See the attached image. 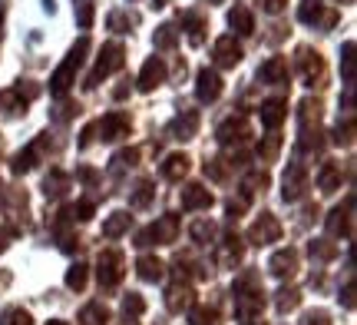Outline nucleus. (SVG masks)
I'll use <instances>...</instances> for the list:
<instances>
[{
	"label": "nucleus",
	"mask_w": 357,
	"mask_h": 325,
	"mask_svg": "<svg viewBox=\"0 0 357 325\" xmlns=\"http://www.w3.org/2000/svg\"><path fill=\"white\" fill-rule=\"evenodd\" d=\"M231 299H235V312L238 319H248V315H261L265 309V289L258 282L255 273H242L231 286Z\"/></svg>",
	"instance_id": "obj_1"
},
{
	"label": "nucleus",
	"mask_w": 357,
	"mask_h": 325,
	"mask_svg": "<svg viewBox=\"0 0 357 325\" xmlns=\"http://www.w3.org/2000/svg\"><path fill=\"white\" fill-rule=\"evenodd\" d=\"M86 50H89V40H86V37H79V40H77V47L66 53L63 64L56 66V73H53V80H50V93L63 96V93L70 90V83H73V77H77V70H79V64H83Z\"/></svg>",
	"instance_id": "obj_2"
},
{
	"label": "nucleus",
	"mask_w": 357,
	"mask_h": 325,
	"mask_svg": "<svg viewBox=\"0 0 357 325\" xmlns=\"http://www.w3.org/2000/svg\"><path fill=\"white\" fill-rule=\"evenodd\" d=\"M178 236V216L176 212H166L159 216L153 226H146L139 236H136V246L146 249V246H172Z\"/></svg>",
	"instance_id": "obj_3"
},
{
	"label": "nucleus",
	"mask_w": 357,
	"mask_h": 325,
	"mask_svg": "<svg viewBox=\"0 0 357 325\" xmlns=\"http://www.w3.org/2000/svg\"><path fill=\"white\" fill-rule=\"evenodd\" d=\"M126 275V259L119 249H102L100 259H96V279H100V289H116Z\"/></svg>",
	"instance_id": "obj_4"
},
{
	"label": "nucleus",
	"mask_w": 357,
	"mask_h": 325,
	"mask_svg": "<svg viewBox=\"0 0 357 325\" xmlns=\"http://www.w3.org/2000/svg\"><path fill=\"white\" fill-rule=\"evenodd\" d=\"M248 136H252V123H248L245 113H231V117H225L215 130V140L222 146H242Z\"/></svg>",
	"instance_id": "obj_5"
},
{
	"label": "nucleus",
	"mask_w": 357,
	"mask_h": 325,
	"mask_svg": "<svg viewBox=\"0 0 357 325\" xmlns=\"http://www.w3.org/2000/svg\"><path fill=\"white\" fill-rule=\"evenodd\" d=\"M123 60H126V50H123V43H106L100 50V60H96V70H93V77L86 80V87H96L102 77H109V73H116L119 66H123Z\"/></svg>",
	"instance_id": "obj_6"
},
{
	"label": "nucleus",
	"mask_w": 357,
	"mask_h": 325,
	"mask_svg": "<svg viewBox=\"0 0 357 325\" xmlns=\"http://www.w3.org/2000/svg\"><path fill=\"white\" fill-rule=\"evenodd\" d=\"M307 193V166L305 163H288L284 180H281V199L284 203H298Z\"/></svg>",
	"instance_id": "obj_7"
},
{
	"label": "nucleus",
	"mask_w": 357,
	"mask_h": 325,
	"mask_svg": "<svg viewBox=\"0 0 357 325\" xmlns=\"http://www.w3.org/2000/svg\"><path fill=\"white\" fill-rule=\"evenodd\" d=\"M328 233L344 236V239L354 236V196L351 193L344 196V203H341V206L331 209V216H328Z\"/></svg>",
	"instance_id": "obj_8"
},
{
	"label": "nucleus",
	"mask_w": 357,
	"mask_h": 325,
	"mask_svg": "<svg viewBox=\"0 0 357 325\" xmlns=\"http://www.w3.org/2000/svg\"><path fill=\"white\" fill-rule=\"evenodd\" d=\"M281 239V222L271 212H261L252 226H248V243L252 246H271Z\"/></svg>",
	"instance_id": "obj_9"
},
{
	"label": "nucleus",
	"mask_w": 357,
	"mask_h": 325,
	"mask_svg": "<svg viewBox=\"0 0 357 325\" xmlns=\"http://www.w3.org/2000/svg\"><path fill=\"white\" fill-rule=\"evenodd\" d=\"M222 77H218V70H199V80H195V96H199V103H215L218 96H222Z\"/></svg>",
	"instance_id": "obj_10"
},
{
	"label": "nucleus",
	"mask_w": 357,
	"mask_h": 325,
	"mask_svg": "<svg viewBox=\"0 0 357 325\" xmlns=\"http://www.w3.org/2000/svg\"><path fill=\"white\" fill-rule=\"evenodd\" d=\"M298 249H291V246H284V249H278L271 259H268V273L275 275V279H291L294 273H298Z\"/></svg>",
	"instance_id": "obj_11"
},
{
	"label": "nucleus",
	"mask_w": 357,
	"mask_h": 325,
	"mask_svg": "<svg viewBox=\"0 0 357 325\" xmlns=\"http://www.w3.org/2000/svg\"><path fill=\"white\" fill-rule=\"evenodd\" d=\"M242 256H245V243L235 233L225 236V239L218 243V249H215V262L218 266H225V269H235V266L242 262Z\"/></svg>",
	"instance_id": "obj_12"
},
{
	"label": "nucleus",
	"mask_w": 357,
	"mask_h": 325,
	"mask_svg": "<svg viewBox=\"0 0 357 325\" xmlns=\"http://www.w3.org/2000/svg\"><path fill=\"white\" fill-rule=\"evenodd\" d=\"M212 203H215V196L208 193L202 182H189V186H182V209H185V212L212 209Z\"/></svg>",
	"instance_id": "obj_13"
},
{
	"label": "nucleus",
	"mask_w": 357,
	"mask_h": 325,
	"mask_svg": "<svg viewBox=\"0 0 357 325\" xmlns=\"http://www.w3.org/2000/svg\"><path fill=\"white\" fill-rule=\"evenodd\" d=\"M298 66H301V77H305V87H318L321 77H324V60H321V53L298 50Z\"/></svg>",
	"instance_id": "obj_14"
},
{
	"label": "nucleus",
	"mask_w": 357,
	"mask_h": 325,
	"mask_svg": "<svg viewBox=\"0 0 357 325\" xmlns=\"http://www.w3.org/2000/svg\"><path fill=\"white\" fill-rule=\"evenodd\" d=\"M199 123H202V120H199L195 110H182V113L169 123V136H172V140H192V136L199 133Z\"/></svg>",
	"instance_id": "obj_15"
},
{
	"label": "nucleus",
	"mask_w": 357,
	"mask_h": 325,
	"mask_svg": "<svg viewBox=\"0 0 357 325\" xmlns=\"http://www.w3.org/2000/svg\"><path fill=\"white\" fill-rule=\"evenodd\" d=\"M96 133H102L100 140L113 143V140H119V136L129 133V117L126 113H109V117H102L100 123H96Z\"/></svg>",
	"instance_id": "obj_16"
},
{
	"label": "nucleus",
	"mask_w": 357,
	"mask_h": 325,
	"mask_svg": "<svg viewBox=\"0 0 357 325\" xmlns=\"http://www.w3.org/2000/svg\"><path fill=\"white\" fill-rule=\"evenodd\" d=\"M212 57H215L218 66H238L242 64V47L235 43V37H218L215 47H212Z\"/></svg>",
	"instance_id": "obj_17"
},
{
	"label": "nucleus",
	"mask_w": 357,
	"mask_h": 325,
	"mask_svg": "<svg viewBox=\"0 0 357 325\" xmlns=\"http://www.w3.org/2000/svg\"><path fill=\"white\" fill-rule=\"evenodd\" d=\"M162 80H166V64H162L159 57L146 60V66H142V73H139V90L142 93H153Z\"/></svg>",
	"instance_id": "obj_18"
},
{
	"label": "nucleus",
	"mask_w": 357,
	"mask_h": 325,
	"mask_svg": "<svg viewBox=\"0 0 357 325\" xmlns=\"http://www.w3.org/2000/svg\"><path fill=\"white\" fill-rule=\"evenodd\" d=\"M189 166H192V159L185 157V153H169V157L162 159V180L178 182L185 173H189Z\"/></svg>",
	"instance_id": "obj_19"
},
{
	"label": "nucleus",
	"mask_w": 357,
	"mask_h": 325,
	"mask_svg": "<svg viewBox=\"0 0 357 325\" xmlns=\"http://www.w3.org/2000/svg\"><path fill=\"white\" fill-rule=\"evenodd\" d=\"M166 305L172 309V312H182V309H189L192 305V286L189 282H172L169 286V292H166Z\"/></svg>",
	"instance_id": "obj_20"
},
{
	"label": "nucleus",
	"mask_w": 357,
	"mask_h": 325,
	"mask_svg": "<svg viewBox=\"0 0 357 325\" xmlns=\"http://www.w3.org/2000/svg\"><path fill=\"white\" fill-rule=\"evenodd\" d=\"M261 123H265L268 130H278L281 123H284V117H288V103L284 100H268V103H261Z\"/></svg>",
	"instance_id": "obj_21"
},
{
	"label": "nucleus",
	"mask_w": 357,
	"mask_h": 325,
	"mask_svg": "<svg viewBox=\"0 0 357 325\" xmlns=\"http://www.w3.org/2000/svg\"><path fill=\"white\" fill-rule=\"evenodd\" d=\"M40 146H43V143L37 140V143H30L26 150H20V153H17V157L10 159V173H13V176H20V173H30V169L37 166V159H40Z\"/></svg>",
	"instance_id": "obj_22"
},
{
	"label": "nucleus",
	"mask_w": 357,
	"mask_h": 325,
	"mask_svg": "<svg viewBox=\"0 0 357 325\" xmlns=\"http://www.w3.org/2000/svg\"><path fill=\"white\" fill-rule=\"evenodd\" d=\"M136 273H139L142 282H159L166 275V262L155 259V256H139L136 259Z\"/></svg>",
	"instance_id": "obj_23"
},
{
	"label": "nucleus",
	"mask_w": 357,
	"mask_h": 325,
	"mask_svg": "<svg viewBox=\"0 0 357 325\" xmlns=\"http://www.w3.org/2000/svg\"><path fill=\"white\" fill-rule=\"evenodd\" d=\"M66 189H70V173H63V169H50L47 180H43V193H47V199H60Z\"/></svg>",
	"instance_id": "obj_24"
},
{
	"label": "nucleus",
	"mask_w": 357,
	"mask_h": 325,
	"mask_svg": "<svg viewBox=\"0 0 357 325\" xmlns=\"http://www.w3.org/2000/svg\"><path fill=\"white\" fill-rule=\"evenodd\" d=\"M258 77H261V83H284V80H288V60H284V57H271V60L258 70Z\"/></svg>",
	"instance_id": "obj_25"
},
{
	"label": "nucleus",
	"mask_w": 357,
	"mask_h": 325,
	"mask_svg": "<svg viewBox=\"0 0 357 325\" xmlns=\"http://www.w3.org/2000/svg\"><path fill=\"white\" fill-rule=\"evenodd\" d=\"M129 226H132V216L119 209V212H113L109 219L102 222V236H106V239H119V236L129 233Z\"/></svg>",
	"instance_id": "obj_26"
},
{
	"label": "nucleus",
	"mask_w": 357,
	"mask_h": 325,
	"mask_svg": "<svg viewBox=\"0 0 357 325\" xmlns=\"http://www.w3.org/2000/svg\"><path fill=\"white\" fill-rule=\"evenodd\" d=\"M318 189L321 193H334V189H341V163H324V166H321Z\"/></svg>",
	"instance_id": "obj_27"
},
{
	"label": "nucleus",
	"mask_w": 357,
	"mask_h": 325,
	"mask_svg": "<svg viewBox=\"0 0 357 325\" xmlns=\"http://www.w3.org/2000/svg\"><path fill=\"white\" fill-rule=\"evenodd\" d=\"M189 236H192V243H199V246H208V243H215V236H218V226L212 219H195L189 226Z\"/></svg>",
	"instance_id": "obj_28"
},
{
	"label": "nucleus",
	"mask_w": 357,
	"mask_h": 325,
	"mask_svg": "<svg viewBox=\"0 0 357 325\" xmlns=\"http://www.w3.org/2000/svg\"><path fill=\"white\" fill-rule=\"evenodd\" d=\"M153 199H155V182L153 180H139V182H136V189L129 193V206H132V209H146Z\"/></svg>",
	"instance_id": "obj_29"
},
{
	"label": "nucleus",
	"mask_w": 357,
	"mask_h": 325,
	"mask_svg": "<svg viewBox=\"0 0 357 325\" xmlns=\"http://www.w3.org/2000/svg\"><path fill=\"white\" fill-rule=\"evenodd\" d=\"M318 120H321V103L307 96L305 103L298 106V123H301V130H318Z\"/></svg>",
	"instance_id": "obj_30"
},
{
	"label": "nucleus",
	"mask_w": 357,
	"mask_h": 325,
	"mask_svg": "<svg viewBox=\"0 0 357 325\" xmlns=\"http://www.w3.org/2000/svg\"><path fill=\"white\" fill-rule=\"evenodd\" d=\"M268 189V173L265 169H252V173H245L242 180V196L245 199H252L255 193H265Z\"/></svg>",
	"instance_id": "obj_31"
},
{
	"label": "nucleus",
	"mask_w": 357,
	"mask_h": 325,
	"mask_svg": "<svg viewBox=\"0 0 357 325\" xmlns=\"http://www.w3.org/2000/svg\"><path fill=\"white\" fill-rule=\"evenodd\" d=\"M229 27H231V30H238L242 37H248V34L255 30V17H252V10H248V7H235V10L229 13Z\"/></svg>",
	"instance_id": "obj_32"
},
{
	"label": "nucleus",
	"mask_w": 357,
	"mask_h": 325,
	"mask_svg": "<svg viewBox=\"0 0 357 325\" xmlns=\"http://www.w3.org/2000/svg\"><path fill=\"white\" fill-rule=\"evenodd\" d=\"M79 322H86V325H109V309H106L102 302H89V305H83V312H79Z\"/></svg>",
	"instance_id": "obj_33"
},
{
	"label": "nucleus",
	"mask_w": 357,
	"mask_h": 325,
	"mask_svg": "<svg viewBox=\"0 0 357 325\" xmlns=\"http://www.w3.org/2000/svg\"><path fill=\"white\" fill-rule=\"evenodd\" d=\"M281 153V136L278 133H268V136H261V143H258V159L261 163H275Z\"/></svg>",
	"instance_id": "obj_34"
},
{
	"label": "nucleus",
	"mask_w": 357,
	"mask_h": 325,
	"mask_svg": "<svg viewBox=\"0 0 357 325\" xmlns=\"http://www.w3.org/2000/svg\"><path fill=\"white\" fill-rule=\"evenodd\" d=\"M307 252H311L314 262H331L337 256V243H331V239H311Z\"/></svg>",
	"instance_id": "obj_35"
},
{
	"label": "nucleus",
	"mask_w": 357,
	"mask_h": 325,
	"mask_svg": "<svg viewBox=\"0 0 357 325\" xmlns=\"http://www.w3.org/2000/svg\"><path fill=\"white\" fill-rule=\"evenodd\" d=\"M275 305H278V312H291V309H298V305H301V292H298V289H278V292H275Z\"/></svg>",
	"instance_id": "obj_36"
},
{
	"label": "nucleus",
	"mask_w": 357,
	"mask_h": 325,
	"mask_svg": "<svg viewBox=\"0 0 357 325\" xmlns=\"http://www.w3.org/2000/svg\"><path fill=\"white\" fill-rule=\"evenodd\" d=\"M189 322L192 325H218V309H212V305H189Z\"/></svg>",
	"instance_id": "obj_37"
},
{
	"label": "nucleus",
	"mask_w": 357,
	"mask_h": 325,
	"mask_svg": "<svg viewBox=\"0 0 357 325\" xmlns=\"http://www.w3.org/2000/svg\"><path fill=\"white\" fill-rule=\"evenodd\" d=\"M86 279H89V269L83 262H73V266L66 269V289H73V292L86 289Z\"/></svg>",
	"instance_id": "obj_38"
},
{
	"label": "nucleus",
	"mask_w": 357,
	"mask_h": 325,
	"mask_svg": "<svg viewBox=\"0 0 357 325\" xmlns=\"http://www.w3.org/2000/svg\"><path fill=\"white\" fill-rule=\"evenodd\" d=\"M136 163H139V150H136V146H129V150H119V153H116L113 166L109 169H113V176H119L126 166H136Z\"/></svg>",
	"instance_id": "obj_39"
},
{
	"label": "nucleus",
	"mask_w": 357,
	"mask_h": 325,
	"mask_svg": "<svg viewBox=\"0 0 357 325\" xmlns=\"http://www.w3.org/2000/svg\"><path fill=\"white\" fill-rule=\"evenodd\" d=\"M142 312H146V299H142L139 292H129L126 299H123V315H126L129 322H136Z\"/></svg>",
	"instance_id": "obj_40"
},
{
	"label": "nucleus",
	"mask_w": 357,
	"mask_h": 325,
	"mask_svg": "<svg viewBox=\"0 0 357 325\" xmlns=\"http://www.w3.org/2000/svg\"><path fill=\"white\" fill-rule=\"evenodd\" d=\"M153 43L159 47V50H172V47L178 43V30L172 24L159 27V30H155V37H153Z\"/></svg>",
	"instance_id": "obj_41"
},
{
	"label": "nucleus",
	"mask_w": 357,
	"mask_h": 325,
	"mask_svg": "<svg viewBox=\"0 0 357 325\" xmlns=\"http://www.w3.org/2000/svg\"><path fill=\"white\" fill-rule=\"evenodd\" d=\"M182 27H189V40L192 43H202V30H205V20L199 13H182Z\"/></svg>",
	"instance_id": "obj_42"
},
{
	"label": "nucleus",
	"mask_w": 357,
	"mask_h": 325,
	"mask_svg": "<svg viewBox=\"0 0 357 325\" xmlns=\"http://www.w3.org/2000/svg\"><path fill=\"white\" fill-rule=\"evenodd\" d=\"M0 325H33V319H30L26 309L10 305V309H3V315H0Z\"/></svg>",
	"instance_id": "obj_43"
},
{
	"label": "nucleus",
	"mask_w": 357,
	"mask_h": 325,
	"mask_svg": "<svg viewBox=\"0 0 357 325\" xmlns=\"http://www.w3.org/2000/svg\"><path fill=\"white\" fill-rule=\"evenodd\" d=\"M93 13H96V0H79V7H77V24L83 27V30H89V27H93Z\"/></svg>",
	"instance_id": "obj_44"
},
{
	"label": "nucleus",
	"mask_w": 357,
	"mask_h": 325,
	"mask_svg": "<svg viewBox=\"0 0 357 325\" xmlns=\"http://www.w3.org/2000/svg\"><path fill=\"white\" fill-rule=\"evenodd\" d=\"M321 13V0H301V10H298V20L301 24H314Z\"/></svg>",
	"instance_id": "obj_45"
},
{
	"label": "nucleus",
	"mask_w": 357,
	"mask_h": 325,
	"mask_svg": "<svg viewBox=\"0 0 357 325\" xmlns=\"http://www.w3.org/2000/svg\"><path fill=\"white\" fill-rule=\"evenodd\" d=\"M341 66H344V83H347V87H354V43H344Z\"/></svg>",
	"instance_id": "obj_46"
},
{
	"label": "nucleus",
	"mask_w": 357,
	"mask_h": 325,
	"mask_svg": "<svg viewBox=\"0 0 357 325\" xmlns=\"http://www.w3.org/2000/svg\"><path fill=\"white\" fill-rule=\"evenodd\" d=\"M93 212H96V203H93V199H79V203H73V219L86 222V219H93Z\"/></svg>",
	"instance_id": "obj_47"
},
{
	"label": "nucleus",
	"mask_w": 357,
	"mask_h": 325,
	"mask_svg": "<svg viewBox=\"0 0 357 325\" xmlns=\"http://www.w3.org/2000/svg\"><path fill=\"white\" fill-rule=\"evenodd\" d=\"M334 143H337V146H351V143H354V123H344V127L337 123V127H334Z\"/></svg>",
	"instance_id": "obj_48"
},
{
	"label": "nucleus",
	"mask_w": 357,
	"mask_h": 325,
	"mask_svg": "<svg viewBox=\"0 0 357 325\" xmlns=\"http://www.w3.org/2000/svg\"><path fill=\"white\" fill-rule=\"evenodd\" d=\"M298 325H331V315L324 312V309H311V312L301 315V322Z\"/></svg>",
	"instance_id": "obj_49"
},
{
	"label": "nucleus",
	"mask_w": 357,
	"mask_h": 325,
	"mask_svg": "<svg viewBox=\"0 0 357 325\" xmlns=\"http://www.w3.org/2000/svg\"><path fill=\"white\" fill-rule=\"evenodd\" d=\"M205 176H208V180H225V176H229L225 159H208V163H205Z\"/></svg>",
	"instance_id": "obj_50"
},
{
	"label": "nucleus",
	"mask_w": 357,
	"mask_h": 325,
	"mask_svg": "<svg viewBox=\"0 0 357 325\" xmlns=\"http://www.w3.org/2000/svg\"><path fill=\"white\" fill-rule=\"evenodd\" d=\"M245 209H248V199H245V196H238V199H229V203H225V212H229V219H231V222L238 219Z\"/></svg>",
	"instance_id": "obj_51"
},
{
	"label": "nucleus",
	"mask_w": 357,
	"mask_h": 325,
	"mask_svg": "<svg viewBox=\"0 0 357 325\" xmlns=\"http://www.w3.org/2000/svg\"><path fill=\"white\" fill-rule=\"evenodd\" d=\"M129 24H132V20H129L126 13H119V10L109 13V30H116V34H126Z\"/></svg>",
	"instance_id": "obj_52"
},
{
	"label": "nucleus",
	"mask_w": 357,
	"mask_h": 325,
	"mask_svg": "<svg viewBox=\"0 0 357 325\" xmlns=\"http://www.w3.org/2000/svg\"><path fill=\"white\" fill-rule=\"evenodd\" d=\"M77 180L86 182V186H96V182H100V173H96L93 166H79L77 169Z\"/></svg>",
	"instance_id": "obj_53"
},
{
	"label": "nucleus",
	"mask_w": 357,
	"mask_h": 325,
	"mask_svg": "<svg viewBox=\"0 0 357 325\" xmlns=\"http://www.w3.org/2000/svg\"><path fill=\"white\" fill-rule=\"evenodd\" d=\"M288 7V0H261V10H268V13H281Z\"/></svg>",
	"instance_id": "obj_54"
},
{
	"label": "nucleus",
	"mask_w": 357,
	"mask_h": 325,
	"mask_svg": "<svg viewBox=\"0 0 357 325\" xmlns=\"http://www.w3.org/2000/svg\"><path fill=\"white\" fill-rule=\"evenodd\" d=\"M13 236H17V229H3V233H0V256L7 252V246H10Z\"/></svg>",
	"instance_id": "obj_55"
},
{
	"label": "nucleus",
	"mask_w": 357,
	"mask_h": 325,
	"mask_svg": "<svg viewBox=\"0 0 357 325\" xmlns=\"http://www.w3.org/2000/svg\"><path fill=\"white\" fill-rule=\"evenodd\" d=\"M93 136H96V123H89L86 130H83V136H79V146H89V143H93Z\"/></svg>",
	"instance_id": "obj_56"
},
{
	"label": "nucleus",
	"mask_w": 357,
	"mask_h": 325,
	"mask_svg": "<svg viewBox=\"0 0 357 325\" xmlns=\"http://www.w3.org/2000/svg\"><path fill=\"white\" fill-rule=\"evenodd\" d=\"M341 296H344V305H347V309H354V282H347Z\"/></svg>",
	"instance_id": "obj_57"
},
{
	"label": "nucleus",
	"mask_w": 357,
	"mask_h": 325,
	"mask_svg": "<svg viewBox=\"0 0 357 325\" xmlns=\"http://www.w3.org/2000/svg\"><path fill=\"white\" fill-rule=\"evenodd\" d=\"M242 325H265V319L261 315H248V319H242Z\"/></svg>",
	"instance_id": "obj_58"
},
{
	"label": "nucleus",
	"mask_w": 357,
	"mask_h": 325,
	"mask_svg": "<svg viewBox=\"0 0 357 325\" xmlns=\"http://www.w3.org/2000/svg\"><path fill=\"white\" fill-rule=\"evenodd\" d=\"M47 325H66V322H63V319H53V322H47Z\"/></svg>",
	"instance_id": "obj_59"
},
{
	"label": "nucleus",
	"mask_w": 357,
	"mask_h": 325,
	"mask_svg": "<svg viewBox=\"0 0 357 325\" xmlns=\"http://www.w3.org/2000/svg\"><path fill=\"white\" fill-rule=\"evenodd\" d=\"M337 3H354V0H337Z\"/></svg>",
	"instance_id": "obj_60"
},
{
	"label": "nucleus",
	"mask_w": 357,
	"mask_h": 325,
	"mask_svg": "<svg viewBox=\"0 0 357 325\" xmlns=\"http://www.w3.org/2000/svg\"><path fill=\"white\" fill-rule=\"evenodd\" d=\"M208 3H222V0H208Z\"/></svg>",
	"instance_id": "obj_61"
}]
</instances>
